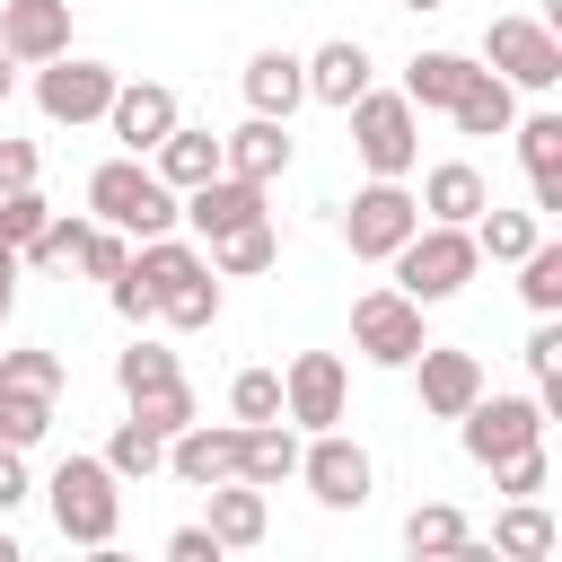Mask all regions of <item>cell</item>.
<instances>
[{
	"label": "cell",
	"mask_w": 562,
	"mask_h": 562,
	"mask_svg": "<svg viewBox=\"0 0 562 562\" xmlns=\"http://www.w3.org/2000/svg\"><path fill=\"white\" fill-rule=\"evenodd\" d=\"M395 290L413 299V307H439V299H457L474 272H483V255H474V228H448V220H422L395 255Z\"/></svg>",
	"instance_id": "cell-1"
},
{
	"label": "cell",
	"mask_w": 562,
	"mask_h": 562,
	"mask_svg": "<svg viewBox=\"0 0 562 562\" xmlns=\"http://www.w3.org/2000/svg\"><path fill=\"white\" fill-rule=\"evenodd\" d=\"M44 501H53L61 544L105 553V544H114V527H123V492H114V465H105V457H61V465H53V483H44Z\"/></svg>",
	"instance_id": "cell-2"
},
{
	"label": "cell",
	"mask_w": 562,
	"mask_h": 562,
	"mask_svg": "<svg viewBox=\"0 0 562 562\" xmlns=\"http://www.w3.org/2000/svg\"><path fill=\"white\" fill-rule=\"evenodd\" d=\"M88 211H97L105 228H123V237H167V228H176V184H158V167H140V158L123 149V158H105V167L88 176Z\"/></svg>",
	"instance_id": "cell-3"
},
{
	"label": "cell",
	"mask_w": 562,
	"mask_h": 562,
	"mask_svg": "<svg viewBox=\"0 0 562 562\" xmlns=\"http://www.w3.org/2000/svg\"><path fill=\"white\" fill-rule=\"evenodd\" d=\"M342 114H351V149H360L369 176H413V158H422V105L404 88H360Z\"/></svg>",
	"instance_id": "cell-4"
},
{
	"label": "cell",
	"mask_w": 562,
	"mask_h": 562,
	"mask_svg": "<svg viewBox=\"0 0 562 562\" xmlns=\"http://www.w3.org/2000/svg\"><path fill=\"white\" fill-rule=\"evenodd\" d=\"M413 228H422V202L404 193V176H369V184L342 202V246H351L360 263H386Z\"/></svg>",
	"instance_id": "cell-5"
},
{
	"label": "cell",
	"mask_w": 562,
	"mask_h": 562,
	"mask_svg": "<svg viewBox=\"0 0 562 562\" xmlns=\"http://www.w3.org/2000/svg\"><path fill=\"white\" fill-rule=\"evenodd\" d=\"M422 342H430V334H422V307H413L404 290H360V299H351V351H360L369 369H413Z\"/></svg>",
	"instance_id": "cell-6"
},
{
	"label": "cell",
	"mask_w": 562,
	"mask_h": 562,
	"mask_svg": "<svg viewBox=\"0 0 562 562\" xmlns=\"http://www.w3.org/2000/svg\"><path fill=\"white\" fill-rule=\"evenodd\" d=\"M299 483H307L325 509H369L378 465H369V448L334 422V430H307V448H299Z\"/></svg>",
	"instance_id": "cell-7"
},
{
	"label": "cell",
	"mask_w": 562,
	"mask_h": 562,
	"mask_svg": "<svg viewBox=\"0 0 562 562\" xmlns=\"http://www.w3.org/2000/svg\"><path fill=\"white\" fill-rule=\"evenodd\" d=\"M483 70H501L509 88H562V35L536 18H492L483 26Z\"/></svg>",
	"instance_id": "cell-8"
},
{
	"label": "cell",
	"mask_w": 562,
	"mask_h": 562,
	"mask_svg": "<svg viewBox=\"0 0 562 562\" xmlns=\"http://www.w3.org/2000/svg\"><path fill=\"white\" fill-rule=\"evenodd\" d=\"M457 439H465L474 465H501V457H518V448L544 439V404L536 395H474L457 413Z\"/></svg>",
	"instance_id": "cell-9"
},
{
	"label": "cell",
	"mask_w": 562,
	"mask_h": 562,
	"mask_svg": "<svg viewBox=\"0 0 562 562\" xmlns=\"http://www.w3.org/2000/svg\"><path fill=\"white\" fill-rule=\"evenodd\" d=\"M342 404H351L342 351H299V360L281 369V422H290V430H334Z\"/></svg>",
	"instance_id": "cell-10"
},
{
	"label": "cell",
	"mask_w": 562,
	"mask_h": 562,
	"mask_svg": "<svg viewBox=\"0 0 562 562\" xmlns=\"http://www.w3.org/2000/svg\"><path fill=\"white\" fill-rule=\"evenodd\" d=\"M105 97H114V70H105V61H88V53L35 61V105H44V123H105Z\"/></svg>",
	"instance_id": "cell-11"
},
{
	"label": "cell",
	"mask_w": 562,
	"mask_h": 562,
	"mask_svg": "<svg viewBox=\"0 0 562 562\" xmlns=\"http://www.w3.org/2000/svg\"><path fill=\"white\" fill-rule=\"evenodd\" d=\"M176 220L211 246V237H228V228H246V220H263V184H246V176H202L193 193H176Z\"/></svg>",
	"instance_id": "cell-12"
},
{
	"label": "cell",
	"mask_w": 562,
	"mask_h": 562,
	"mask_svg": "<svg viewBox=\"0 0 562 562\" xmlns=\"http://www.w3.org/2000/svg\"><path fill=\"white\" fill-rule=\"evenodd\" d=\"M413 386H422V413H430V422H457V413L483 395V360L457 351V342H422V351H413Z\"/></svg>",
	"instance_id": "cell-13"
},
{
	"label": "cell",
	"mask_w": 562,
	"mask_h": 562,
	"mask_svg": "<svg viewBox=\"0 0 562 562\" xmlns=\"http://www.w3.org/2000/svg\"><path fill=\"white\" fill-rule=\"evenodd\" d=\"M105 123H114V140L140 158V149H158V140L176 132V88H158V79H114Z\"/></svg>",
	"instance_id": "cell-14"
},
{
	"label": "cell",
	"mask_w": 562,
	"mask_h": 562,
	"mask_svg": "<svg viewBox=\"0 0 562 562\" xmlns=\"http://www.w3.org/2000/svg\"><path fill=\"white\" fill-rule=\"evenodd\" d=\"M0 53L26 70L70 53V0H0Z\"/></svg>",
	"instance_id": "cell-15"
},
{
	"label": "cell",
	"mask_w": 562,
	"mask_h": 562,
	"mask_svg": "<svg viewBox=\"0 0 562 562\" xmlns=\"http://www.w3.org/2000/svg\"><path fill=\"white\" fill-rule=\"evenodd\" d=\"M220 167L246 176V184L290 176V123H281V114H246L237 132H220Z\"/></svg>",
	"instance_id": "cell-16"
},
{
	"label": "cell",
	"mask_w": 562,
	"mask_h": 562,
	"mask_svg": "<svg viewBox=\"0 0 562 562\" xmlns=\"http://www.w3.org/2000/svg\"><path fill=\"white\" fill-rule=\"evenodd\" d=\"M167 474L193 483V492L220 483V474H237V422H202V413H193V422L167 439Z\"/></svg>",
	"instance_id": "cell-17"
},
{
	"label": "cell",
	"mask_w": 562,
	"mask_h": 562,
	"mask_svg": "<svg viewBox=\"0 0 562 562\" xmlns=\"http://www.w3.org/2000/svg\"><path fill=\"white\" fill-rule=\"evenodd\" d=\"M202 501H211V536L228 544V553H246V544H263V527H272V501H263V483H246V474H220V483H202Z\"/></svg>",
	"instance_id": "cell-18"
},
{
	"label": "cell",
	"mask_w": 562,
	"mask_h": 562,
	"mask_svg": "<svg viewBox=\"0 0 562 562\" xmlns=\"http://www.w3.org/2000/svg\"><path fill=\"white\" fill-rule=\"evenodd\" d=\"M299 70H307V97H316V105H351V97L369 88V44H360V35H334V44L299 53Z\"/></svg>",
	"instance_id": "cell-19"
},
{
	"label": "cell",
	"mask_w": 562,
	"mask_h": 562,
	"mask_svg": "<svg viewBox=\"0 0 562 562\" xmlns=\"http://www.w3.org/2000/svg\"><path fill=\"white\" fill-rule=\"evenodd\" d=\"M307 105V70H299V53H281V44H263V53H246V114H299Z\"/></svg>",
	"instance_id": "cell-20"
},
{
	"label": "cell",
	"mask_w": 562,
	"mask_h": 562,
	"mask_svg": "<svg viewBox=\"0 0 562 562\" xmlns=\"http://www.w3.org/2000/svg\"><path fill=\"white\" fill-rule=\"evenodd\" d=\"M448 123H457L465 140H501V132L518 123V88H509L501 70H483V61H474V79L457 88V105H448Z\"/></svg>",
	"instance_id": "cell-21"
},
{
	"label": "cell",
	"mask_w": 562,
	"mask_h": 562,
	"mask_svg": "<svg viewBox=\"0 0 562 562\" xmlns=\"http://www.w3.org/2000/svg\"><path fill=\"white\" fill-rule=\"evenodd\" d=\"M202 272H211V255H202L193 237H176V228H167V237H140V246H132V281L149 290V307H158L167 290L202 281Z\"/></svg>",
	"instance_id": "cell-22"
},
{
	"label": "cell",
	"mask_w": 562,
	"mask_h": 562,
	"mask_svg": "<svg viewBox=\"0 0 562 562\" xmlns=\"http://www.w3.org/2000/svg\"><path fill=\"white\" fill-rule=\"evenodd\" d=\"M430 220H448V228H474V211L492 202V184H483V167H465V158H439L430 176H422V193H413Z\"/></svg>",
	"instance_id": "cell-23"
},
{
	"label": "cell",
	"mask_w": 562,
	"mask_h": 562,
	"mask_svg": "<svg viewBox=\"0 0 562 562\" xmlns=\"http://www.w3.org/2000/svg\"><path fill=\"white\" fill-rule=\"evenodd\" d=\"M237 474L263 483V492H281L299 474V430L290 422H237Z\"/></svg>",
	"instance_id": "cell-24"
},
{
	"label": "cell",
	"mask_w": 562,
	"mask_h": 562,
	"mask_svg": "<svg viewBox=\"0 0 562 562\" xmlns=\"http://www.w3.org/2000/svg\"><path fill=\"white\" fill-rule=\"evenodd\" d=\"M149 167H158V184H176V193H193L202 176H220V132H193L184 114H176V132L149 149Z\"/></svg>",
	"instance_id": "cell-25"
},
{
	"label": "cell",
	"mask_w": 562,
	"mask_h": 562,
	"mask_svg": "<svg viewBox=\"0 0 562 562\" xmlns=\"http://www.w3.org/2000/svg\"><path fill=\"white\" fill-rule=\"evenodd\" d=\"M202 255H211V272H220V281H246V272H272V263H281V228H272V211H263V220H246V228L211 237Z\"/></svg>",
	"instance_id": "cell-26"
},
{
	"label": "cell",
	"mask_w": 562,
	"mask_h": 562,
	"mask_svg": "<svg viewBox=\"0 0 562 562\" xmlns=\"http://www.w3.org/2000/svg\"><path fill=\"white\" fill-rule=\"evenodd\" d=\"M465 79H474V53H439V44H430V53L404 61V97H413V105H439V114L457 105Z\"/></svg>",
	"instance_id": "cell-27"
},
{
	"label": "cell",
	"mask_w": 562,
	"mask_h": 562,
	"mask_svg": "<svg viewBox=\"0 0 562 562\" xmlns=\"http://www.w3.org/2000/svg\"><path fill=\"white\" fill-rule=\"evenodd\" d=\"M536 237H544V220H536V211H501V202H483V211H474V255H492V263H518Z\"/></svg>",
	"instance_id": "cell-28"
},
{
	"label": "cell",
	"mask_w": 562,
	"mask_h": 562,
	"mask_svg": "<svg viewBox=\"0 0 562 562\" xmlns=\"http://www.w3.org/2000/svg\"><path fill=\"white\" fill-rule=\"evenodd\" d=\"M492 553H518V562H544L553 553V518H544V501L527 492V501H509L501 518H492Z\"/></svg>",
	"instance_id": "cell-29"
},
{
	"label": "cell",
	"mask_w": 562,
	"mask_h": 562,
	"mask_svg": "<svg viewBox=\"0 0 562 562\" xmlns=\"http://www.w3.org/2000/svg\"><path fill=\"white\" fill-rule=\"evenodd\" d=\"M404 544H413V553H474V527H465L457 501H422V509L404 518Z\"/></svg>",
	"instance_id": "cell-30"
},
{
	"label": "cell",
	"mask_w": 562,
	"mask_h": 562,
	"mask_svg": "<svg viewBox=\"0 0 562 562\" xmlns=\"http://www.w3.org/2000/svg\"><path fill=\"white\" fill-rule=\"evenodd\" d=\"M518 299H527L536 316H562V246H553V237H536V246L518 255Z\"/></svg>",
	"instance_id": "cell-31"
},
{
	"label": "cell",
	"mask_w": 562,
	"mask_h": 562,
	"mask_svg": "<svg viewBox=\"0 0 562 562\" xmlns=\"http://www.w3.org/2000/svg\"><path fill=\"white\" fill-rule=\"evenodd\" d=\"M105 465H114V483H149V474L167 465V439H158V430H140V422H114Z\"/></svg>",
	"instance_id": "cell-32"
},
{
	"label": "cell",
	"mask_w": 562,
	"mask_h": 562,
	"mask_svg": "<svg viewBox=\"0 0 562 562\" xmlns=\"http://www.w3.org/2000/svg\"><path fill=\"white\" fill-rule=\"evenodd\" d=\"M53 430V395L44 386H0V439L9 448H35Z\"/></svg>",
	"instance_id": "cell-33"
},
{
	"label": "cell",
	"mask_w": 562,
	"mask_h": 562,
	"mask_svg": "<svg viewBox=\"0 0 562 562\" xmlns=\"http://www.w3.org/2000/svg\"><path fill=\"white\" fill-rule=\"evenodd\" d=\"M167 378H184V369H176V351H167L158 334H140L132 351H114V386H123V395H140V386H167Z\"/></svg>",
	"instance_id": "cell-34"
},
{
	"label": "cell",
	"mask_w": 562,
	"mask_h": 562,
	"mask_svg": "<svg viewBox=\"0 0 562 562\" xmlns=\"http://www.w3.org/2000/svg\"><path fill=\"white\" fill-rule=\"evenodd\" d=\"M132 422H140V430H158V439H176V430L193 422V386H184V378L140 386V395H132Z\"/></svg>",
	"instance_id": "cell-35"
},
{
	"label": "cell",
	"mask_w": 562,
	"mask_h": 562,
	"mask_svg": "<svg viewBox=\"0 0 562 562\" xmlns=\"http://www.w3.org/2000/svg\"><path fill=\"white\" fill-rule=\"evenodd\" d=\"M158 316H167L176 334H202V325H220V272H202V281L167 290V299H158Z\"/></svg>",
	"instance_id": "cell-36"
},
{
	"label": "cell",
	"mask_w": 562,
	"mask_h": 562,
	"mask_svg": "<svg viewBox=\"0 0 562 562\" xmlns=\"http://www.w3.org/2000/svg\"><path fill=\"white\" fill-rule=\"evenodd\" d=\"M228 413L237 422H281V369H237L228 378Z\"/></svg>",
	"instance_id": "cell-37"
},
{
	"label": "cell",
	"mask_w": 562,
	"mask_h": 562,
	"mask_svg": "<svg viewBox=\"0 0 562 562\" xmlns=\"http://www.w3.org/2000/svg\"><path fill=\"white\" fill-rule=\"evenodd\" d=\"M509 132H518L527 176H562V114H527V123H509Z\"/></svg>",
	"instance_id": "cell-38"
},
{
	"label": "cell",
	"mask_w": 562,
	"mask_h": 562,
	"mask_svg": "<svg viewBox=\"0 0 562 562\" xmlns=\"http://www.w3.org/2000/svg\"><path fill=\"white\" fill-rule=\"evenodd\" d=\"M123 263H132V237L105 228V220H88V237H79V272H88V281H114Z\"/></svg>",
	"instance_id": "cell-39"
},
{
	"label": "cell",
	"mask_w": 562,
	"mask_h": 562,
	"mask_svg": "<svg viewBox=\"0 0 562 562\" xmlns=\"http://www.w3.org/2000/svg\"><path fill=\"white\" fill-rule=\"evenodd\" d=\"M0 386H44V395H61V351H44V342L0 351Z\"/></svg>",
	"instance_id": "cell-40"
},
{
	"label": "cell",
	"mask_w": 562,
	"mask_h": 562,
	"mask_svg": "<svg viewBox=\"0 0 562 562\" xmlns=\"http://www.w3.org/2000/svg\"><path fill=\"white\" fill-rule=\"evenodd\" d=\"M53 220V202L35 193V184H18V193H0V246H26L35 228Z\"/></svg>",
	"instance_id": "cell-41"
},
{
	"label": "cell",
	"mask_w": 562,
	"mask_h": 562,
	"mask_svg": "<svg viewBox=\"0 0 562 562\" xmlns=\"http://www.w3.org/2000/svg\"><path fill=\"white\" fill-rule=\"evenodd\" d=\"M492 483H501V501L544 492V439H536V448H518V457H501V465H492Z\"/></svg>",
	"instance_id": "cell-42"
},
{
	"label": "cell",
	"mask_w": 562,
	"mask_h": 562,
	"mask_svg": "<svg viewBox=\"0 0 562 562\" xmlns=\"http://www.w3.org/2000/svg\"><path fill=\"white\" fill-rule=\"evenodd\" d=\"M26 492H35V483H26V448H9V439H0V518H9Z\"/></svg>",
	"instance_id": "cell-43"
},
{
	"label": "cell",
	"mask_w": 562,
	"mask_h": 562,
	"mask_svg": "<svg viewBox=\"0 0 562 562\" xmlns=\"http://www.w3.org/2000/svg\"><path fill=\"white\" fill-rule=\"evenodd\" d=\"M167 553H176V562H220L228 544H220L211 527H176V536H167Z\"/></svg>",
	"instance_id": "cell-44"
},
{
	"label": "cell",
	"mask_w": 562,
	"mask_h": 562,
	"mask_svg": "<svg viewBox=\"0 0 562 562\" xmlns=\"http://www.w3.org/2000/svg\"><path fill=\"white\" fill-rule=\"evenodd\" d=\"M35 184V140H0V193Z\"/></svg>",
	"instance_id": "cell-45"
},
{
	"label": "cell",
	"mask_w": 562,
	"mask_h": 562,
	"mask_svg": "<svg viewBox=\"0 0 562 562\" xmlns=\"http://www.w3.org/2000/svg\"><path fill=\"white\" fill-rule=\"evenodd\" d=\"M9 307H18V255H0V325H9Z\"/></svg>",
	"instance_id": "cell-46"
},
{
	"label": "cell",
	"mask_w": 562,
	"mask_h": 562,
	"mask_svg": "<svg viewBox=\"0 0 562 562\" xmlns=\"http://www.w3.org/2000/svg\"><path fill=\"white\" fill-rule=\"evenodd\" d=\"M9 88H18V61H9V53H0V105H9Z\"/></svg>",
	"instance_id": "cell-47"
},
{
	"label": "cell",
	"mask_w": 562,
	"mask_h": 562,
	"mask_svg": "<svg viewBox=\"0 0 562 562\" xmlns=\"http://www.w3.org/2000/svg\"><path fill=\"white\" fill-rule=\"evenodd\" d=\"M0 562H18V536H9V527H0Z\"/></svg>",
	"instance_id": "cell-48"
},
{
	"label": "cell",
	"mask_w": 562,
	"mask_h": 562,
	"mask_svg": "<svg viewBox=\"0 0 562 562\" xmlns=\"http://www.w3.org/2000/svg\"><path fill=\"white\" fill-rule=\"evenodd\" d=\"M404 9H448V0H404Z\"/></svg>",
	"instance_id": "cell-49"
}]
</instances>
